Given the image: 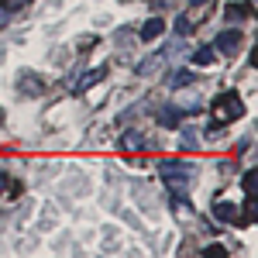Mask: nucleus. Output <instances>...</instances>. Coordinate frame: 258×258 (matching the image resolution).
I'll return each mask as SVG.
<instances>
[{
	"mask_svg": "<svg viewBox=\"0 0 258 258\" xmlns=\"http://www.w3.org/2000/svg\"><path fill=\"white\" fill-rule=\"evenodd\" d=\"M162 169V182L172 197H186L197 182V165L193 162H182V159H165L159 165Z\"/></svg>",
	"mask_w": 258,
	"mask_h": 258,
	"instance_id": "f257e3e1",
	"label": "nucleus"
},
{
	"mask_svg": "<svg viewBox=\"0 0 258 258\" xmlns=\"http://www.w3.org/2000/svg\"><path fill=\"white\" fill-rule=\"evenodd\" d=\"M244 117V100L234 93V90H227V93H217L214 100V124H231V120H241Z\"/></svg>",
	"mask_w": 258,
	"mask_h": 258,
	"instance_id": "f03ea898",
	"label": "nucleus"
},
{
	"mask_svg": "<svg viewBox=\"0 0 258 258\" xmlns=\"http://www.w3.org/2000/svg\"><path fill=\"white\" fill-rule=\"evenodd\" d=\"M103 76H107V66H97V69H86L83 76H76V80L69 83V90H73V93H86V90H90V86H97V83L103 80Z\"/></svg>",
	"mask_w": 258,
	"mask_h": 258,
	"instance_id": "7ed1b4c3",
	"label": "nucleus"
},
{
	"mask_svg": "<svg viewBox=\"0 0 258 258\" xmlns=\"http://www.w3.org/2000/svg\"><path fill=\"white\" fill-rule=\"evenodd\" d=\"M241 45H244V35L241 31H220L217 35V52H224V55H234Z\"/></svg>",
	"mask_w": 258,
	"mask_h": 258,
	"instance_id": "20e7f679",
	"label": "nucleus"
},
{
	"mask_svg": "<svg viewBox=\"0 0 258 258\" xmlns=\"http://www.w3.org/2000/svg\"><path fill=\"white\" fill-rule=\"evenodd\" d=\"M18 86H21V93H28V97H41V93H45V83H41V76H35V73H21Z\"/></svg>",
	"mask_w": 258,
	"mask_h": 258,
	"instance_id": "39448f33",
	"label": "nucleus"
},
{
	"mask_svg": "<svg viewBox=\"0 0 258 258\" xmlns=\"http://www.w3.org/2000/svg\"><path fill=\"white\" fill-rule=\"evenodd\" d=\"M214 217L224 220V224H231V220H238V207L227 203V200H217V203H214Z\"/></svg>",
	"mask_w": 258,
	"mask_h": 258,
	"instance_id": "423d86ee",
	"label": "nucleus"
},
{
	"mask_svg": "<svg viewBox=\"0 0 258 258\" xmlns=\"http://www.w3.org/2000/svg\"><path fill=\"white\" fill-rule=\"evenodd\" d=\"M145 145H148V138L141 131H124V138H120V148H127V152H141Z\"/></svg>",
	"mask_w": 258,
	"mask_h": 258,
	"instance_id": "0eeeda50",
	"label": "nucleus"
},
{
	"mask_svg": "<svg viewBox=\"0 0 258 258\" xmlns=\"http://www.w3.org/2000/svg\"><path fill=\"white\" fill-rule=\"evenodd\" d=\"M162 31H165V21H162V18H152V21L141 24V38H145V41H155Z\"/></svg>",
	"mask_w": 258,
	"mask_h": 258,
	"instance_id": "6e6552de",
	"label": "nucleus"
},
{
	"mask_svg": "<svg viewBox=\"0 0 258 258\" xmlns=\"http://www.w3.org/2000/svg\"><path fill=\"white\" fill-rule=\"evenodd\" d=\"M165 62H169V59L162 55V48H159L155 55H148V59H145V62H141V66H138V76H152V73H155L159 66H165Z\"/></svg>",
	"mask_w": 258,
	"mask_h": 258,
	"instance_id": "1a4fd4ad",
	"label": "nucleus"
},
{
	"mask_svg": "<svg viewBox=\"0 0 258 258\" xmlns=\"http://www.w3.org/2000/svg\"><path fill=\"white\" fill-rule=\"evenodd\" d=\"M179 120H182V110H179V107H162L159 110V124L162 127H179Z\"/></svg>",
	"mask_w": 258,
	"mask_h": 258,
	"instance_id": "9d476101",
	"label": "nucleus"
},
{
	"mask_svg": "<svg viewBox=\"0 0 258 258\" xmlns=\"http://www.w3.org/2000/svg\"><path fill=\"white\" fill-rule=\"evenodd\" d=\"M227 11V21H241L251 14V4H231V7H224Z\"/></svg>",
	"mask_w": 258,
	"mask_h": 258,
	"instance_id": "9b49d317",
	"label": "nucleus"
},
{
	"mask_svg": "<svg viewBox=\"0 0 258 258\" xmlns=\"http://www.w3.org/2000/svg\"><path fill=\"white\" fill-rule=\"evenodd\" d=\"M189 62H193V66H210V62H214V48H197Z\"/></svg>",
	"mask_w": 258,
	"mask_h": 258,
	"instance_id": "f8f14e48",
	"label": "nucleus"
},
{
	"mask_svg": "<svg viewBox=\"0 0 258 258\" xmlns=\"http://www.w3.org/2000/svg\"><path fill=\"white\" fill-rule=\"evenodd\" d=\"M255 169H248V172H244V176H241V186H244V193H248V197H255Z\"/></svg>",
	"mask_w": 258,
	"mask_h": 258,
	"instance_id": "ddd939ff",
	"label": "nucleus"
},
{
	"mask_svg": "<svg viewBox=\"0 0 258 258\" xmlns=\"http://www.w3.org/2000/svg\"><path fill=\"white\" fill-rule=\"evenodd\" d=\"M179 135H182V145H186V148H197V131H193V127H182Z\"/></svg>",
	"mask_w": 258,
	"mask_h": 258,
	"instance_id": "4468645a",
	"label": "nucleus"
},
{
	"mask_svg": "<svg viewBox=\"0 0 258 258\" xmlns=\"http://www.w3.org/2000/svg\"><path fill=\"white\" fill-rule=\"evenodd\" d=\"M203 255H210V258H224L227 251H224V244H207V248H203Z\"/></svg>",
	"mask_w": 258,
	"mask_h": 258,
	"instance_id": "2eb2a0df",
	"label": "nucleus"
},
{
	"mask_svg": "<svg viewBox=\"0 0 258 258\" xmlns=\"http://www.w3.org/2000/svg\"><path fill=\"white\" fill-rule=\"evenodd\" d=\"M189 31H193L189 18H179V21H176V35H189Z\"/></svg>",
	"mask_w": 258,
	"mask_h": 258,
	"instance_id": "dca6fc26",
	"label": "nucleus"
},
{
	"mask_svg": "<svg viewBox=\"0 0 258 258\" xmlns=\"http://www.w3.org/2000/svg\"><path fill=\"white\" fill-rule=\"evenodd\" d=\"M186 83H189V73H186V69H182V73H176V80H172V86H186Z\"/></svg>",
	"mask_w": 258,
	"mask_h": 258,
	"instance_id": "f3484780",
	"label": "nucleus"
},
{
	"mask_svg": "<svg viewBox=\"0 0 258 258\" xmlns=\"http://www.w3.org/2000/svg\"><path fill=\"white\" fill-rule=\"evenodd\" d=\"M7 186H11V176H7V172L0 169V193H7Z\"/></svg>",
	"mask_w": 258,
	"mask_h": 258,
	"instance_id": "a211bd4d",
	"label": "nucleus"
},
{
	"mask_svg": "<svg viewBox=\"0 0 258 258\" xmlns=\"http://www.w3.org/2000/svg\"><path fill=\"white\" fill-rule=\"evenodd\" d=\"M7 18H11V11H7V7H4V4H0V28H4V24H7Z\"/></svg>",
	"mask_w": 258,
	"mask_h": 258,
	"instance_id": "6ab92c4d",
	"label": "nucleus"
},
{
	"mask_svg": "<svg viewBox=\"0 0 258 258\" xmlns=\"http://www.w3.org/2000/svg\"><path fill=\"white\" fill-rule=\"evenodd\" d=\"M189 4H193V7H200V4H203V0H189Z\"/></svg>",
	"mask_w": 258,
	"mask_h": 258,
	"instance_id": "aec40b11",
	"label": "nucleus"
},
{
	"mask_svg": "<svg viewBox=\"0 0 258 258\" xmlns=\"http://www.w3.org/2000/svg\"><path fill=\"white\" fill-rule=\"evenodd\" d=\"M0 117H4V114H0Z\"/></svg>",
	"mask_w": 258,
	"mask_h": 258,
	"instance_id": "412c9836",
	"label": "nucleus"
}]
</instances>
